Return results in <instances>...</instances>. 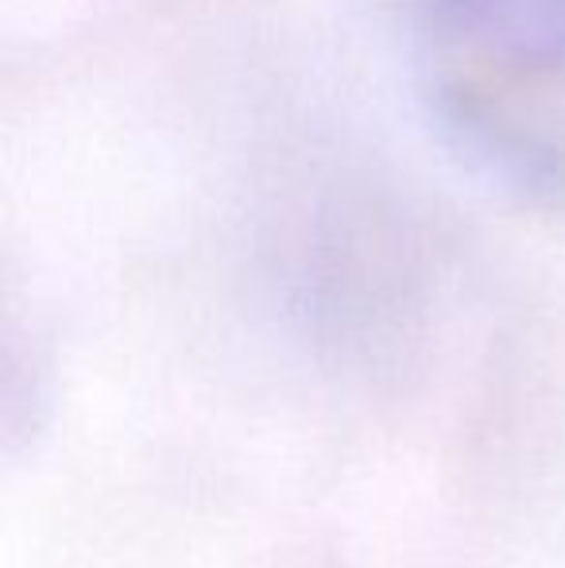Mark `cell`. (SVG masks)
<instances>
[]
</instances>
